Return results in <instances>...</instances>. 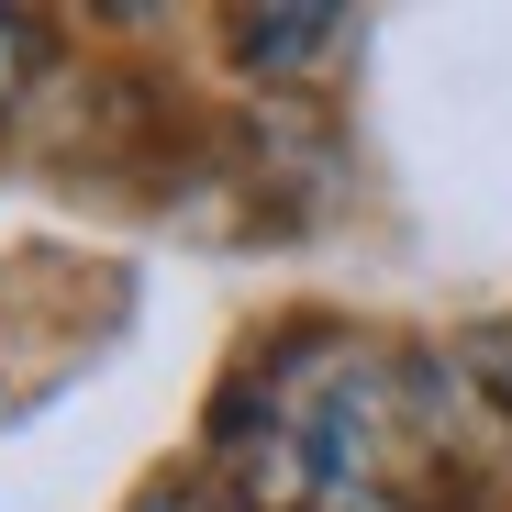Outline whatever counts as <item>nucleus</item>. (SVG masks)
<instances>
[{
	"label": "nucleus",
	"mask_w": 512,
	"mask_h": 512,
	"mask_svg": "<svg viewBox=\"0 0 512 512\" xmlns=\"http://www.w3.org/2000/svg\"><path fill=\"white\" fill-rule=\"evenodd\" d=\"M12 56H23V23H0V90H12Z\"/></svg>",
	"instance_id": "obj_1"
},
{
	"label": "nucleus",
	"mask_w": 512,
	"mask_h": 512,
	"mask_svg": "<svg viewBox=\"0 0 512 512\" xmlns=\"http://www.w3.org/2000/svg\"><path fill=\"white\" fill-rule=\"evenodd\" d=\"M357 512H379V501H357Z\"/></svg>",
	"instance_id": "obj_2"
}]
</instances>
